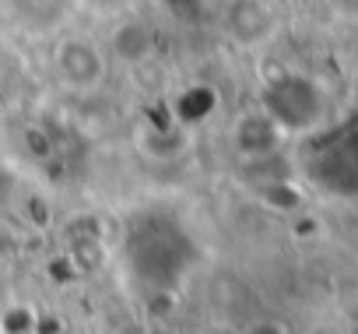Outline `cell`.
Returning a JSON list of instances; mask_svg holds the SVG:
<instances>
[{
  "label": "cell",
  "mask_w": 358,
  "mask_h": 334,
  "mask_svg": "<svg viewBox=\"0 0 358 334\" xmlns=\"http://www.w3.org/2000/svg\"><path fill=\"white\" fill-rule=\"evenodd\" d=\"M71 4L74 0H11V11H15L18 25H25L32 32H50L64 22Z\"/></svg>",
  "instance_id": "obj_5"
},
{
  "label": "cell",
  "mask_w": 358,
  "mask_h": 334,
  "mask_svg": "<svg viewBox=\"0 0 358 334\" xmlns=\"http://www.w3.org/2000/svg\"><path fill=\"white\" fill-rule=\"evenodd\" d=\"M162 4H165L176 18H194V15H201L204 0H162Z\"/></svg>",
  "instance_id": "obj_6"
},
{
  "label": "cell",
  "mask_w": 358,
  "mask_h": 334,
  "mask_svg": "<svg viewBox=\"0 0 358 334\" xmlns=\"http://www.w3.org/2000/svg\"><path fill=\"white\" fill-rule=\"evenodd\" d=\"M53 67H57V78L71 92H95L106 81V53L92 39H81V36L57 43Z\"/></svg>",
  "instance_id": "obj_3"
},
{
  "label": "cell",
  "mask_w": 358,
  "mask_h": 334,
  "mask_svg": "<svg viewBox=\"0 0 358 334\" xmlns=\"http://www.w3.org/2000/svg\"><path fill=\"white\" fill-rule=\"evenodd\" d=\"M123 257L141 285L172 288L187 278L190 264L197 260V246L176 215L141 211L123 236Z\"/></svg>",
  "instance_id": "obj_1"
},
{
  "label": "cell",
  "mask_w": 358,
  "mask_h": 334,
  "mask_svg": "<svg viewBox=\"0 0 358 334\" xmlns=\"http://www.w3.org/2000/svg\"><path fill=\"white\" fill-rule=\"evenodd\" d=\"M253 334H285V330H281L278 323H257V327H253Z\"/></svg>",
  "instance_id": "obj_7"
},
{
  "label": "cell",
  "mask_w": 358,
  "mask_h": 334,
  "mask_svg": "<svg viewBox=\"0 0 358 334\" xmlns=\"http://www.w3.org/2000/svg\"><path fill=\"white\" fill-rule=\"evenodd\" d=\"M225 25H229L232 39L253 46V43H260V39L271 36L274 15H271V8L264 4V0H229V8H225Z\"/></svg>",
  "instance_id": "obj_4"
},
{
  "label": "cell",
  "mask_w": 358,
  "mask_h": 334,
  "mask_svg": "<svg viewBox=\"0 0 358 334\" xmlns=\"http://www.w3.org/2000/svg\"><path fill=\"white\" fill-rule=\"evenodd\" d=\"M355 95H358V88H355Z\"/></svg>",
  "instance_id": "obj_8"
},
{
  "label": "cell",
  "mask_w": 358,
  "mask_h": 334,
  "mask_svg": "<svg viewBox=\"0 0 358 334\" xmlns=\"http://www.w3.org/2000/svg\"><path fill=\"white\" fill-rule=\"evenodd\" d=\"M323 113V95L309 78L288 74L267 85L264 92V116L278 130H309Z\"/></svg>",
  "instance_id": "obj_2"
}]
</instances>
